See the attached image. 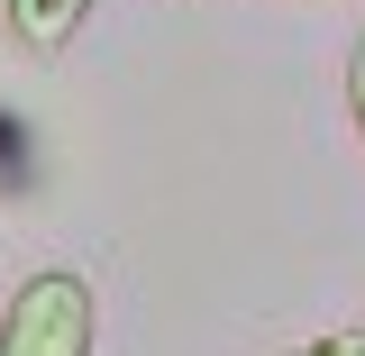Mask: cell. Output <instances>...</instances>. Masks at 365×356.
I'll list each match as a JSON object with an SVG mask.
<instances>
[{
  "instance_id": "cell-1",
  "label": "cell",
  "mask_w": 365,
  "mask_h": 356,
  "mask_svg": "<svg viewBox=\"0 0 365 356\" xmlns=\"http://www.w3.org/2000/svg\"><path fill=\"white\" fill-rule=\"evenodd\" d=\"M101 338V302L73 265L19 274V293L0 302V356H91Z\"/></svg>"
},
{
  "instance_id": "cell-2",
  "label": "cell",
  "mask_w": 365,
  "mask_h": 356,
  "mask_svg": "<svg viewBox=\"0 0 365 356\" xmlns=\"http://www.w3.org/2000/svg\"><path fill=\"white\" fill-rule=\"evenodd\" d=\"M0 9H9V37L28 46V55H64L73 28H83L101 0H0Z\"/></svg>"
},
{
  "instance_id": "cell-3",
  "label": "cell",
  "mask_w": 365,
  "mask_h": 356,
  "mask_svg": "<svg viewBox=\"0 0 365 356\" xmlns=\"http://www.w3.org/2000/svg\"><path fill=\"white\" fill-rule=\"evenodd\" d=\"M292 356H365V329H329V338H302Z\"/></svg>"
},
{
  "instance_id": "cell-4",
  "label": "cell",
  "mask_w": 365,
  "mask_h": 356,
  "mask_svg": "<svg viewBox=\"0 0 365 356\" xmlns=\"http://www.w3.org/2000/svg\"><path fill=\"white\" fill-rule=\"evenodd\" d=\"M347 119H356V137H365V37L347 46Z\"/></svg>"
},
{
  "instance_id": "cell-5",
  "label": "cell",
  "mask_w": 365,
  "mask_h": 356,
  "mask_svg": "<svg viewBox=\"0 0 365 356\" xmlns=\"http://www.w3.org/2000/svg\"><path fill=\"white\" fill-rule=\"evenodd\" d=\"M0 183H19V119L0 110Z\"/></svg>"
}]
</instances>
